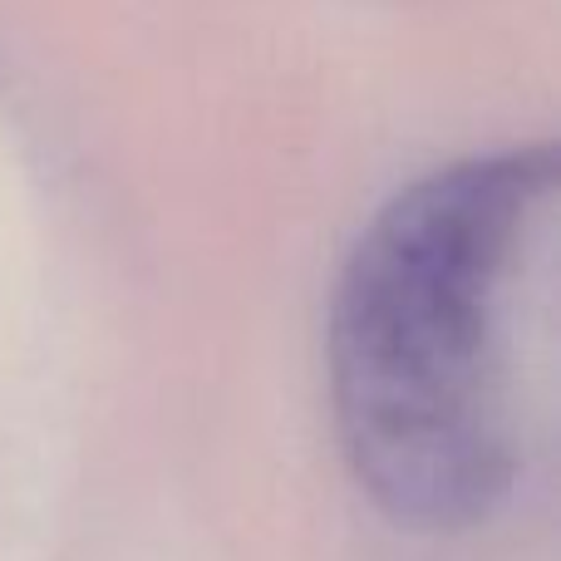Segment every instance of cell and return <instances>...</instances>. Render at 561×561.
Returning <instances> with one entry per match:
<instances>
[{"instance_id": "cell-1", "label": "cell", "mask_w": 561, "mask_h": 561, "mask_svg": "<svg viewBox=\"0 0 561 561\" xmlns=\"http://www.w3.org/2000/svg\"><path fill=\"white\" fill-rule=\"evenodd\" d=\"M557 193L552 148H507L404 187L330 300V399L350 473L414 533H463L517 478L513 310Z\"/></svg>"}]
</instances>
